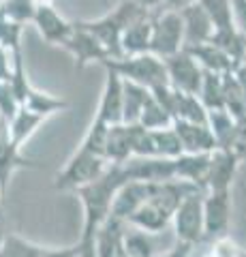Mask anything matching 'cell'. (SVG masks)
<instances>
[{"mask_svg": "<svg viewBox=\"0 0 246 257\" xmlns=\"http://www.w3.org/2000/svg\"><path fill=\"white\" fill-rule=\"evenodd\" d=\"M129 180L120 165H112L105 170V174L99 176L97 180L77 189V195L84 204V231L79 242H94L97 240V231L105 219L112 212V202L116 191Z\"/></svg>", "mask_w": 246, "mask_h": 257, "instance_id": "6da1fadb", "label": "cell"}, {"mask_svg": "<svg viewBox=\"0 0 246 257\" xmlns=\"http://www.w3.org/2000/svg\"><path fill=\"white\" fill-rule=\"evenodd\" d=\"M146 13H152L139 7L135 0H122L118 7H114L112 11H107L103 18L97 20H82L84 28H88L94 37L101 41V45L105 47V52L109 58L107 60H114V58H122V47H120V37L124 28L129 26L131 22H135L137 18Z\"/></svg>", "mask_w": 246, "mask_h": 257, "instance_id": "7a4b0ae2", "label": "cell"}, {"mask_svg": "<svg viewBox=\"0 0 246 257\" xmlns=\"http://www.w3.org/2000/svg\"><path fill=\"white\" fill-rule=\"evenodd\" d=\"M105 69H112L114 73H118L126 82L139 84L154 90V88L167 86L169 77H167V69H165L163 58L158 56L144 52V54H133V56H122V58H114V60H105L101 62Z\"/></svg>", "mask_w": 246, "mask_h": 257, "instance_id": "3957f363", "label": "cell"}, {"mask_svg": "<svg viewBox=\"0 0 246 257\" xmlns=\"http://www.w3.org/2000/svg\"><path fill=\"white\" fill-rule=\"evenodd\" d=\"M184 47V24L176 9H158L152 13V32H150V54L158 58H169Z\"/></svg>", "mask_w": 246, "mask_h": 257, "instance_id": "277c9868", "label": "cell"}, {"mask_svg": "<svg viewBox=\"0 0 246 257\" xmlns=\"http://www.w3.org/2000/svg\"><path fill=\"white\" fill-rule=\"evenodd\" d=\"M107 167L109 163L105 157L94 155V152L86 150L84 146H79L75 155L69 159V163L62 167V172H58L56 180H54V187L58 191H69V189L77 191L79 187H84V184H88L92 180H97L99 176H103Z\"/></svg>", "mask_w": 246, "mask_h": 257, "instance_id": "5b68a950", "label": "cell"}, {"mask_svg": "<svg viewBox=\"0 0 246 257\" xmlns=\"http://www.w3.org/2000/svg\"><path fill=\"white\" fill-rule=\"evenodd\" d=\"M173 227L180 242L195 244L203 238V191H190L173 210Z\"/></svg>", "mask_w": 246, "mask_h": 257, "instance_id": "8992f818", "label": "cell"}, {"mask_svg": "<svg viewBox=\"0 0 246 257\" xmlns=\"http://www.w3.org/2000/svg\"><path fill=\"white\" fill-rule=\"evenodd\" d=\"M163 62H165V69H167V77H169L171 88H176L180 92H186V94H195V96L199 94L203 69L184 47L173 56H169V58H165Z\"/></svg>", "mask_w": 246, "mask_h": 257, "instance_id": "52a82bcc", "label": "cell"}, {"mask_svg": "<svg viewBox=\"0 0 246 257\" xmlns=\"http://www.w3.org/2000/svg\"><path fill=\"white\" fill-rule=\"evenodd\" d=\"M60 47H65L73 56L75 69H84L90 62H105L109 58L99 39L88 28H84L79 22H73V28H71L65 41L60 43Z\"/></svg>", "mask_w": 246, "mask_h": 257, "instance_id": "ba28073f", "label": "cell"}, {"mask_svg": "<svg viewBox=\"0 0 246 257\" xmlns=\"http://www.w3.org/2000/svg\"><path fill=\"white\" fill-rule=\"evenodd\" d=\"M231 189L203 193V238H220L229 227Z\"/></svg>", "mask_w": 246, "mask_h": 257, "instance_id": "9c48e42d", "label": "cell"}, {"mask_svg": "<svg viewBox=\"0 0 246 257\" xmlns=\"http://www.w3.org/2000/svg\"><path fill=\"white\" fill-rule=\"evenodd\" d=\"M237 165H240V159L229 148H214L210 152V163H208V174H205L203 191L231 189Z\"/></svg>", "mask_w": 246, "mask_h": 257, "instance_id": "30bf717a", "label": "cell"}, {"mask_svg": "<svg viewBox=\"0 0 246 257\" xmlns=\"http://www.w3.org/2000/svg\"><path fill=\"white\" fill-rule=\"evenodd\" d=\"M94 118L109 126L122 122V77L112 69H105V84H103L101 103Z\"/></svg>", "mask_w": 246, "mask_h": 257, "instance_id": "8fae6325", "label": "cell"}, {"mask_svg": "<svg viewBox=\"0 0 246 257\" xmlns=\"http://www.w3.org/2000/svg\"><path fill=\"white\" fill-rule=\"evenodd\" d=\"M33 24L37 26L39 35L43 37V41L50 43V45H60L67 39L71 28H73V22H67L56 11V7L54 5L37 7L35 15H33Z\"/></svg>", "mask_w": 246, "mask_h": 257, "instance_id": "7c38bea8", "label": "cell"}, {"mask_svg": "<svg viewBox=\"0 0 246 257\" xmlns=\"http://www.w3.org/2000/svg\"><path fill=\"white\" fill-rule=\"evenodd\" d=\"M171 126H173V131H176L184 152L199 155V152H212L214 148H218L208 124L188 122V120H173Z\"/></svg>", "mask_w": 246, "mask_h": 257, "instance_id": "4fadbf2b", "label": "cell"}, {"mask_svg": "<svg viewBox=\"0 0 246 257\" xmlns=\"http://www.w3.org/2000/svg\"><path fill=\"white\" fill-rule=\"evenodd\" d=\"M180 15H182V24H184V47L210 41L214 26L199 3L186 5L184 9H180Z\"/></svg>", "mask_w": 246, "mask_h": 257, "instance_id": "5bb4252c", "label": "cell"}, {"mask_svg": "<svg viewBox=\"0 0 246 257\" xmlns=\"http://www.w3.org/2000/svg\"><path fill=\"white\" fill-rule=\"evenodd\" d=\"M154 13V11H152ZM152 13H146L131 22L124 28L120 37V47L122 56H133V54H144L150 52V32H152Z\"/></svg>", "mask_w": 246, "mask_h": 257, "instance_id": "9a60e30c", "label": "cell"}, {"mask_svg": "<svg viewBox=\"0 0 246 257\" xmlns=\"http://www.w3.org/2000/svg\"><path fill=\"white\" fill-rule=\"evenodd\" d=\"M210 163V152H199V155H190V152H182L180 157L173 159V174L176 180H186L195 187L203 191L205 174H208Z\"/></svg>", "mask_w": 246, "mask_h": 257, "instance_id": "2e32d148", "label": "cell"}, {"mask_svg": "<svg viewBox=\"0 0 246 257\" xmlns=\"http://www.w3.org/2000/svg\"><path fill=\"white\" fill-rule=\"evenodd\" d=\"M133 157V124H112L107 131L105 159L112 165H120Z\"/></svg>", "mask_w": 246, "mask_h": 257, "instance_id": "e0dca14e", "label": "cell"}, {"mask_svg": "<svg viewBox=\"0 0 246 257\" xmlns=\"http://www.w3.org/2000/svg\"><path fill=\"white\" fill-rule=\"evenodd\" d=\"M184 50L193 56V58L199 62V67L203 71H214V73H227V71H233L235 64L231 62V58L220 50L218 45H214L212 41L205 43H197V45H188Z\"/></svg>", "mask_w": 246, "mask_h": 257, "instance_id": "ac0fdd59", "label": "cell"}, {"mask_svg": "<svg viewBox=\"0 0 246 257\" xmlns=\"http://www.w3.org/2000/svg\"><path fill=\"white\" fill-rule=\"evenodd\" d=\"M45 122L43 116L35 114V111H30L26 107H20L15 111V116L9 120V140L15 148H22L24 144H26L33 135L37 133V128Z\"/></svg>", "mask_w": 246, "mask_h": 257, "instance_id": "d6986e66", "label": "cell"}, {"mask_svg": "<svg viewBox=\"0 0 246 257\" xmlns=\"http://www.w3.org/2000/svg\"><path fill=\"white\" fill-rule=\"evenodd\" d=\"M148 96H150L148 88L122 79V122L124 124H137Z\"/></svg>", "mask_w": 246, "mask_h": 257, "instance_id": "ffe728a7", "label": "cell"}, {"mask_svg": "<svg viewBox=\"0 0 246 257\" xmlns=\"http://www.w3.org/2000/svg\"><path fill=\"white\" fill-rule=\"evenodd\" d=\"M67 105L69 103L65 99H58V96H54L50 92H41V90H37V88H30V92L26 94V99L22 103V107L35 111V114L43 116V118L67 109Z\"/></svg>", "mask_w": 246, "mask_h": 257, "instance_id": "44dd1931", "label": "cell"}, {"mask_svg": "<svg viewBox=\"0 0 246 257\" xmlns=\"http://www.w3.org/2000/svg\"><path fill=\"white\" fill-rule=\"evenodd\" d=\"M205 124H208V128L212 131L214 140H216V146H218V148H227L229 142H231V135H233L235 118L229 114L225 107H220V109H210Z\"/></svg>", "mask_w": 246, "mask_h": 257, "instance_id": "7402d4cb", "label": "cell"}, {"mask_svg": "<svg viewBox=\"0 0 246 257\" xmlns=\"http://www.w3.org/2000/svg\"><path fill=\"white\" fill-rule=\"evenodd\" d=\"M223 107L231 114L235 120L246 116V99L237 79L233 75V71L223 73Z\"/></svg>", "mask_w": 246, "mask_h": 257, "instance_id": "603a6c76", "label": "cell"}, {"mask_svg": "<svg viewBox=\"0 0 246 257\" xmlns=\"http://www.w3.org/2000/svg\"><path fill=\"white\" fill-rule=\"evenodd\" d=\"M199 101L205 109H220L223 107V73L214 71H203L201 88H199Z\"/></svg>", "mask_w": 246, "mask_h": 257, "instance_id": "cb8c5ba5", "label": "cell"}, {"mask_svg": "<svg viewBox=\"0 0 246 257\" xmlns=\"http://www.w3.org/2000/svg\"><path fill=\"white\" fill-rule=\"evenodd\" d=\"M137 124L144 126V128H150V131H154V128H167V126H171L173 118H171L169 111L156 101V96L150 92L146 105H144V109H141V114H139Z\"/></svg>", "mask_w": 246, "mask_h": 257, "instance_id": "d4e9b609", "label": "cell"}, {"mask_svg": "<svg viewBox=\"0 0 246 257\" xmlns=\"http://www.w3.org/2000/svg\"><path fill=\"white\" fill-rule=\"evenodd\" d=\"M214 26V32L216 30H229V28H235L233 24V7H231V0H197Z\"/></svg>", "mask_w": 246, "mask_h": 257, "instance_id": "484cf974", "label": "cell"}, {"mask_svg": "<svg viewBox=\"0 0 246 257\" xmlns=\"http://www.w3.org/2000/svg\"><path fill=\"white\" fill-rule=\"evenodd\" d=\"M152 144H154V157H158V159H176L184 152L176 131H173V126L154 128L152 131Z\"/></svg>", "mask_w": 246, "mask_h": 257, "instance_id": "4316f807", "label": "cell"}, {"mask_svg": "<svg viewBox=\"0 0 246 257\" xmlns=\"http://www.w3.org/2000/svg\"><path fill=\"white\" fill-rule=\"evenodd\" d=\"M43 248L45 246L30 242V240L18 234H7L5 244L0 248V257H39L43 253Z\"/></svg>", "mask_w": 246, "mask_h": 257, "instance_id": "83f0119b", "label": "cell"}, {"mask_svg": "<svg viewBox=\"0 0 246 257\" xmlns=\"http://www.w3.org/2000/svg\"><path fill=\"white\" fill-rule=\"evenodd\" d=\"M22 30H24L22 24L7 18V13L3 11V7H0V47H5V50H9V52L22 50V45H20Z\"/></svg>", "mask_w": 246, "mask_h": 257, "instance_id": "f1b7e54d", "label": "cell"}, {"mask_svg": "<svg viewBox=\"0 0 246 257\" xmlns=\"http://www.w3.org/2000/svg\"><path fill=\"white\" fill-rule=\"evenodd\" d=\"M107 131H109V124L101 122L99 118L92 120V124L88 128V133H86V138L82 142V146L86 150L94 152V155H101L105 157V142H107Z\"/></svg>", "mask_w": 246, "mask_h": 257, "instance_id": "f546056e", "label": "cell"}, {"mask_svg": "<svg viewBox=\"0 0 246 257\" xmlns=\"http://www.w3.org/2000/svg\"><path fill=\"white\" fill-rule=\"evenodd\" d=\"M0 7L7 13V18H11L13 22L22 24V26L26 22H33V15H35L33 0H5V3H0Z\"/></svg>", "mask_w": 246, "mask_h": 257, "instance_id": "4dcf8cb0", "label": "cell"}, {"mask_svg": "<svg viewBox=\"0 0 246 257\" xmlns=\"http://www.w3.org/2000/svg\"><path fill=\"white\" fill-rule=\"evenodd\" d=\"M20 107H22V103H20L18 96H15L11 84L9 82H0V116L9 122Z\"/></svg>", "mask_w": 246, "mask_h": 257, "instance_id": "1f68e13d", "label": "cell"}, {"mask_svg": "<svg viewBox=\"0 0 246 257\" xmlns=\"http://www.w3.org/2000/svg\"><path fill=\"white\" fill-rule=\"evenodd\" d=\"M233 7V24L235 28L246 37V0H231Z\"/></svg>", "mask_w": 246, "mask_h": 257, "instance_id": "d6a6232c", "label": "cell"}, {"mask_svg": "<svg viewBox=\"0 0 246 257\" xmlns=\"http://www.w3.org/2000/svg\"><path fill=\"white\" fill-rule=\"evenodd\" d=\"M79 255V246H65V248H43V253L39 257H77Z\"/></svg>", "mask_w": 246, "mask_h": 257, "instance_id": "836d02e7", "label": "cell"}, {"mask_svg": "<svg viewBox=\"0 0 246 257\" xmlns=\"http://www.w3.org/2000/svg\"><path fill=\"white\" fill-rule=\"evenodd\" d=\"M190 246H193V244H186V242H178L176 246L171 248L169 253H165V255H161V257H188V253H190Z\"/></svg>", "mask_w": 246, "mask_h": 257, "instance_id": "e575fe53", "label": "cell"}, {"mask_svg": "<svg viewBox=\"0 0 246 257\" xmlns=\"http://www.w3.org/2000/svg\"><path fill=\"white\" fill-rule=\"evenodd\" d=\"M233 75H235V79H237V84H240V88H242V92H244V99H246V67L240 62L237 67L233 69Z\"/></svg>", "mask_w": 246, "mask_h": 257, "instance_id": "d590c367", "label": "cell"}, {"mask_svg": "<svg viewBox=\"0 0 246 257\" xmlns=\"http://www.w3.org/2000/svg\"><path fill=\"white\" fill-rule=\"evenodd\" d=\"M161 3L165 5V9H176V11H180V9H184V7L190 5V3H197V0H161Z\"/></svg>", "mask_w": 246, "mask_h": 257, "instance_id": "8d00e7d4", "label": "cell"}, {"mask_svg": "<svg viewBox=\"0 0 246 257\" xmlns=\"http://www.w3.org/2000/svg\"><path fill=\"white\" fill-rule=\"evenodd\" d=\"M139 7H144V9H148V11H158L161 9V0H135Z\"/></svg>", "mask_w": 246, "mask_h": 257, "instance_id": "74e56055", "label": "cell"}, {"mask_svg": "<svg viewBox=\"0 0 246 257\" xmlns=\"http://www.w3.org/2000/svg\"><path fill=\"white\" fill-rule=\"evenodd\" d=\"M5 238H7V231H5V223H3V216H0V248L5 244Z\"/></svg>", "mask_w": 246, "mask_h": 257, "instance_id": "f35d334b", "label": "cell"}, {"mask_svg": "<svg viewBox=\"0 0 246 257\" xmlns=\"http://www.w3.org/2000/svg\"><path fill=\"white\" fill-rule=\"evenodd\" d=\"M35 3V9L37 7H43V5H54V0H33Z\"/></svg>", "mask_w": 246, "mask_h": 257, "instance_id": "ab89813d", "label": "cell"}, {"mask_svg": "<svg viewBox=\"0 0 246 257\" xmlns=\"http://www.w3.org/2000/svg\"><path fill=\"white\" fill-rule=\"evenodd\" d=\"M5 191H7V187L3 182H0V204H3V197H5Z\"/></svg>", "mask_w": 246, "mask_h": 257, "instance_id": "60d3db41", "label": "cell"}, {"mask_svg": "<svg viewBox=\"0 0 246 257\" xmlns=\"http://www.w3.org/2000/svg\"><path fill=\"white\" fill-rule=\"evenodd\" d=\"M242 64H244V67H246V52H244V58H242Z\"/></svg>", "mask_w": 246, "mask_h": 257, "instance_id": "b9f144b4", "label": "cell"}, {"mask_svg": "<svg viewBox=\"0 0 246 257\" xmlns=\"http://www.w3.org/2000/svg\"><path fill=\"white\" fill-rule=\"evenodd\" d=\"M0 3H5V0H0Z\"/></svg>", "mask_w": 246, "mask_h": 257, "instance_id": "7bdbcfd3", "label": "cell"}, {"mask_svg": "<svg viewBox=\"0 0 246 257\" xmlns=\"http://www.w3.org/2000/svg\"><path fill=\"white\" fill-rule=\"evenodd\" d=\"M242 257H246V255H242Z\"/></svg>", "mask_w": 246, "mask_h": 257, "instance_id": "ee69618b", "label": "cell"}]
</instances>
